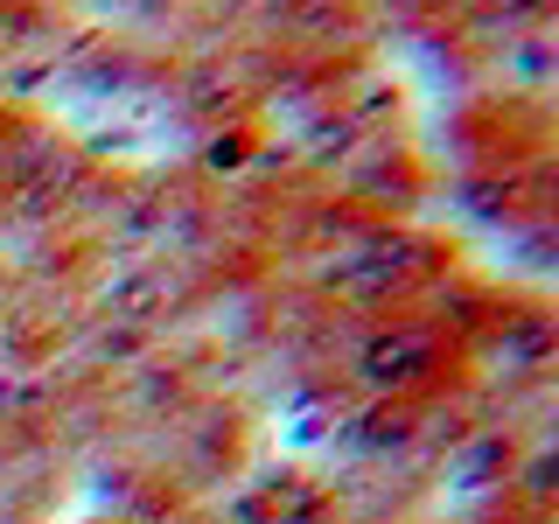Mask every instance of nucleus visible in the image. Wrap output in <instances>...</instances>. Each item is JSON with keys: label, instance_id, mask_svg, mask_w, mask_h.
<instances>
[]
</instances>
